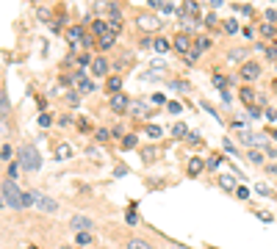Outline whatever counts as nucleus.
<instances>
[{
  "label": "nucleus",
  "instance_id": "obj_1",
  "mask_svg": "<svg viewBox=\"0 0 277 249\" xmlns=\"http://www.w3.org/2000/svg\"><path fill=\"white\" fill-rule=\"evenodd\" d=\"M20 166L25 172H39V166H42V155H39V150L33 144H25L20 150Z\"/></svg>",
  "mask_w": 277,
  "mask_h": 249
},
{
  "label": "nucleus",
  "instance_id": "obj_2",
  "mask_svg": "<svg viewBox=\"0 0 277 249\" xmlns=\"http://www.w3.org/2000/svg\"><path fill=\"white\" fill-rule=\"evenodd\" d=\"M3 205H6V208H11V211L22 208V191L17 188V183H14V180H9V177L3 180Z\"/></svg>",
  "mask_w": 277,
  "mask_h": 249
},
{
  "label": "nucleus",
  "instance_id": "obj_3",
  "mask_svg": "<svg viewBox=\"0 0 277 249\" xmlns=\"http://www.w3.org/2000/svg\"><path fill=\"white\" fill-rule=\"evenodd\" d=\"M172 47L180 53V56H191V53H194V39H191V33H178V36L172 39Z\"/></svg>",
  "mask_w": 277,
  "mask_h": 249
},
{
  "label": "nucleus",
  "instance_id": "obj_4",
  "mask_svg": "<svg viewBox=\"0 0 277 249\" xmlns=\"http://www.w3.org/2000/svg\"><path fill=\"white\" fill-rule=\"evenodd\" d=\"M136 25H139L144 33H147V31H161V28H164V20H158L155 14H150V11H147V14H139Z\"/></svg>",
  "mask_w": 277,
  "mask_h": 249
},
{
  "label": "nucleus",
  "instance_id": "obj_5",
  "mask_svg": "<svg viewBox=\"0 0 277 249\" xmlns=\"http://www.w3.org/2000/svg\"><path fill=\"white\" fill-rule=\"evenodd\" d=\"M239 75H241L244 80H258V78H261V64L244 61V64H241V69H239Z\"/></svg>",
  "mask_w": 277,
  "mask_h": 249
},
{
  "label": "nucleus",
  "instance_id": "obj_6",
  "mask_svg": "<svg viewBox=\"0 0 277 249\" xmlns=\"http://www.w3.org/2000/svg\"><path fill=\"white\" fill-rule=\"evenodd\" d=\"M69 227H72L75 233H89V230L94 227V222L89 216H72L69 219Z\"/></svg>",
  "mask_w": 277,
  "mask_h": 249
},
{
  "label": "nucleus",
  "instance_id": "obj_7",
  "mask_svg": "<svg viewBox=\"0 0 277 249\" xmlns=\"http://www.w3.org/2000/svg\"><path fill=\"white\" fill-rule=\"evenodd\" d=\"M33 194H36V205L42 208L45 213H56L58 211V202L53 197H47V194H42V191H33Z\"/></svg>",
  "mask_w": 277,
  "mask_h": 249
},
{
  "label": "nucleus",
  "instance_id": "obj_8",
  "mask_svg": "<svg viewBox=\"0 0 277 249\" xmlns=\"http://www.w3.org/2000/svg\"><path fill=\"white\" fill-rule=\"evenodd\" d=\"M178 17H180L183 22H188V17H200V6L194 3V0H186V3L178 9Z\"/></svg>",
  "mask_w": 277,
  "mask_h": 249
},
{
  "label": "nucleus",
  "instance_id": "obj_9",
  "mask_svg": "<svg viewBox=\"0 0 277 249\" xmlns=\"http://www.w3.org/2000/svg\"><path fill=\"white\" fill-rule=\"evenodd\" d=\"M128 108H131V100H128L125 94H114V97H111V111H114V114H128Z\"/></svg>",
  "mask_w": 277,
  "mask_h": 249
},
{
  "label": "nucleus",
  "instance_id": "obj_10",
  "mask_svg": "<svg viewBox=\"0 0 277 249\" xmlns=\"http://www.w3.org/2000/svg\"><path fill=\"white\" fill-rule=\"evenodd\" d=\"M92 75L94 78H105V75H108V61H105L103 56H97L92 61Z\"/></svg>",
  "mask_w": 277,
  "mask_h": 249
},
{
  "label": "nucleus",
  "instance_id": "obj_11",
  "mask_svg": "<svg viewBox=\"0 0 277 249\" xmlns=\"http://www.w3.org/2000/svg\"><path fill=\"white\" fill-rule=\"evenodd\" d=\"M152 50H155V53H169V50H175V47H172V39L155 36V39H152Z\"/></svg>",
  "mask_w": 277,
  "mask_h": 249
},
{
  "label": "nucleus",
  "instance_id": "obj_12",
  "mask_svg": "<svg viewBox=\"0 0 277 249\" xmlns=\"http://www.w3.org/2000/svg\"><path fill=\"white\" fill-rule=\"evenodd\" d=\"M239 97H241V103H244L247 108H252V105H255V89H252V86H241Z\"/></svg>",
  "mask_w": 277,
  "mask_h": 249
},
{
  "label": "nucleus",
  "instance_id": "obj_13",
  "mask_svg": "<svg viewBox=\"0 0 277 249\" xmlns=\"http://www.w3.org/2000/svg\"><path fill=\"white\" fill-rule=\"evenodd\" d=\"M205 166H208V163H205L203 158H197V155L188 158V175H200V172H203Z\"/></svg>",
  "mask_w": 277,
  "mask_h": 249
},
{
  "label": "nucleus",
  "instance_id": "obj_14",
  "mask_svg": "<svg viewBox=\"0 0 277 249\" xmlns=\"http://www.w3.org/2000/svg\"><path fill=\"white\" fill-rule=\"evenodd\" d=\"M120 89H122V78H120V75H111V78L105 80V92H111V94H120Z\"/></svg>",
  "mask_w": 277,
  "mask_h": 249
},
{
  "label": "nucleus",
  "instance_id": "obj_15",
  "mask_svg": "<svg viewBox=\"0 0 277 249\" xmlns=\"http://www.w3.org/2000/svg\"><path fill=\"white\" fill-rule=\"evenodd\" d=\"M114 42H116V33L114 31H108V33H103V36H100V50H108V47H114Z\"/></svg>",
  "mask_w": 277,
  "mask_h": 249
},
{
  "label": "nucleus",
  "instance_id": "obj_16",
  "mask_svg": "<svg viewBox=\"0 0 277 249\" xmlns=\"http://www.w3.org/2000/svg\"><path fill=\"white\" fill-rule=\"evenodd\" d=\"M9 111H11V103H9V92L6 89H0V114H3V119L9 116Z\"/></svg>",
  "mask_w": 277,
  "mask_h": 249
},
{
  "label": "nucleus",
  "instance_id": "obj_17",
  "mask_svg": "<svg viewBox=\"0 0 277 249\" xmlns=\"http://www.w3.org/2000/svg\"><path fill=\"white\" fill-rule=\"evenodd\" d=\"M214 86L219 89L222 94H225V92H227V86H230V80H227V78H225V75H222V72H214Z\"/></svg>",
  "mask_w": 277,
  "mask_h": 249
},
{
  "label": "nucleus",
  "instance_id": "obj_18",
  "mask_svg": "<svg viewBox=\"0 0 277 249\" xmlns=\"http://www.w3.org/2000/svg\"><path fill=\"white\" fill-rule=\"evenodd\" d=\"M261 36L277 39V25H274V22H263V25H261Z\"/></svg>",
  "mask_w": 277,
  "mask_h": 249
},
{
  "label": "nucleus",
  "instance_id": "obj_19",
  "mask_svg": "<svg viewBox=\"0 0 277 249\" xmlns=\"http://www.w3.org/2000/svg\"><path fill=\"white\" fill-rule=\"evenodd\" d=\"M219 186L225 188V191H230V194L235 191V188H239V186H235V180H233L230 175H219Z\"/></svg>",
  "mask_w": 277,
  "mask_h": 249
},
{
  "label": "nucleus",
  "instance_id": "obj_20",
  "mask_svg": "<svg viewBox=\"0 0 277 249\" xmlns=\"http://www.w3.org/2000/svg\"><path fill=\"white\" fill-rule=\"evenodd\" d=\"M69 155H72V147L69 144H58L56 147V161H67Z\"/></svg>",
  "mask_w": 277,
  "mask_h": 249
},
{
  "label": "nucleus",
  "instance_id": "obj_21",
  "mask_svg": "<svg viewBox=\"0 0 277 249\" xmlns=\"http://www.w3.org/2000/svg\"><path fill=\"white\" fill-rule=\"evenodd\" d=\"M128 249H152V244L144 238H128Z\"/></svg>",
  "mask_w": 277,
  "mask_h": 249
},
{
  "label": "nucleus",
  "instance_id": "obj_22",
  "mask_svg": "<svg viewBox=\"0 0 277 249\" xmlns=\"http://www.w3.org/2000/svg\"><path fill=\"white\" fill-rule=\"evenodd\" d=\"M239 139L244 141V144H250V147H255L258 141H261V139H258V136H252L250 130H239Z\"/></svg>",
  "mask_w": 277,
  "mask_h": 249
},
{
  "label": "nucleus",
  "instance_id": "obj_23",
  "mask_svg": "<svg viewBox=\"0 0 277 249\" xmlns=\"http://www.w3.org/2000/svg\"><path fill=\"white\" fill-rule=\"evenodd\" d=\"M75 128H78L81 133H92V122L86 119V116H78V119H75Z\"/></svg>",
  "mask_w": 277,
  "mask_h": 249
},
{
  "label": "nucleus",
  "instance_id": "obj_24",
  "mask_svg": "<svg viewBox=\"0 0 277 249\" xmlns=\"http://www.w3.org/2000/svg\"><path fill=\"white\" fill-rule=\"evenodd\" d=\"M133 114H136V116H150L152 108H147L144 103H133Z\"/></svg>",
  "mask_w": 277,
  "mask_h": 249
},
{
  "label": "nucleus",
  "instance_id": "obj_25",
  "mask_svg": "<svg viewBox=\"0 0 277 249\" xmlns=\"http://www.w3.org/2000/svg\"><path fill=\"white\" fill-rule=\"evenodd\" d=\"M69 39H72V42L84 39V42H86V36H84V28H81V25H72V28H69Z\"/></svg>",
  "mask_w": 277,
  "mask_h": 249
},
{
  "label": "nucleus",
  "instance_id": "obj_26",
  "mask_svg": "<svg viewBox=\"0 0 277 249\" xmlns=\"http://www.w3.org/2000/svg\"><path fill=\"white\" fill-rule=\"evenodd\" d=\"M131 61H133V56H131V53H125V56H120V58H116V64H114V67H116V69H122V67H128Z\"/></svg>",
  "mask_w": 277,
  "mask_h": 249
},
{
  "label": "nucleus",
  "instance_id": "obj_27",
  "mask_svg": "<svg viewBox=\"0 0 277 249\" xmlns=\"http://www.w3.org/2000/svg\"><path fill=\"white\" fill-rule=\"evenodd\" d=\"M92 89H94V86H92V80H86V78H81V80H78V94H86V92H92Z\"/></svg>",
  "mask_w": 277,
  "mask_h": 249
},
{
  "label": "nucleus",
  "instance_id": "obj_28",
  "mask_svg": "<svg viewBox=\"0 0 277 249\" xmlns=\"http://www.w3.org/2000/svg\"><path fill=\"white\" fill-rule=\"evenodd\" d=\"M169 89H172V92H188V83L186 80H172Z\"/></svg>",
  "mask_w": 277,
  "mask_h": 249
},
{
  "label": "nucleus",
  "instance_id": "obj_29",
  "mask_svg": "<svg viewBox=\"0 0 277 249\" xmlns=\"http://www.w3.org/2000/svg\"><path fill=\"white\" fill-rule=\"evenodd\" d=\"M94 139H97L100 144H103V141H108V139H111V133H108L105 128H100V130H94Z\"/></svg>",
  "mask_w": 277,
  "mask_h": 249
},
{
  "label": "nucleus",
  "instance_id": "obj_30",
  "mask_svg": "<svg viewBox=\"0 0 277 249\" xmlns=\"http://www.w3.org/2000/svg\"><path fill=\"white\" fill-rule=\"evenodd\" d=\"M227 58H230L233 64H235V61H244V58H247V50H230V56H227Z\"/></svg>",
  "mask_w": 277,
  "mask_h": 249
},
{
  "label": "nucleus",
  "instance_id": "obj_31",
  "mask_svg": "<svg viewBox=\"0 0 277 249\" xmlns=\"http://www.w3.org/2000/svg\"><path fill=\"white\" fill-rule=\"evenodd\" d=\"M122 144H125V147H128V150H133V147H136V144H139V139H136V136H133V133H128V136H125V139H122Z\"/></svg>",
  "mask_w": 277,
  "mask_h": 249
},
{
  "label": "nucleus",
  "instance_id": "obj_32",
  "mask_svg": "<svg viewBox=\"0 0 277 249\" xmlns=\"http://www.w3.org/2000/svg\"><path fill=\"white\" fill-rule=\"evenodd\" d=\"M250 161H252V163H263V152L252 147V150H250Z\"/></svg>",
  "mask_w": 277,
  "mask_h": 249
},
{
  "label": "nucleus",
  "instance_id": "obj_33",
  "mask_svg": "<svg viewBox=\"0 0 277 249\" xmlns=\"http://www.w3.org/2000/svg\"><path fill=\"white\" fill-rule=\"evenodd\" d=\"M225 31L227 33H239V20H225Z\"/></svg>",
  "mask_w": 277,
  "mask_h": 249
},
{
  "label": "nucleus",
  "instance_id": "obj_34",
  "mask_svg": "<svg viewBox=\"0 0 277 249\" xmlns=\"http://www.w3.org/2000/svg\"><path fill=\"white\" fill-rule=\"evenodd\" d=\"M92 244V233H78V246H89Z\"/></svg>",
  "mask_w": 277,
  "mask_h": 249
},
{
  "label": "nucleus",
  "instance_id": "obj_35",
  "mask_svg": "<svg viewBox=\"0 0 277 249\" xmlns=\"http://www.w3.org/2000/svg\"><path fill=\"white\" fill-rule=\"evenodd\" d=\"M147 136H150V139H158V136H161V128H158V124H147Z\"/></svg>",
  "mask_w": 277,
  "mask_h": 249
},
{
  "label": "nucleus",
  "instance_id": "obj_36",
  "mask_svg": "<svg viewBox=\"0 0 277 249\" xmlns=\"http://www.w3.org/2000/svg\"><path fill=\"white\" fill-rule=\"evenodd\" d=\"M186 124H175V128H172V136H175V139H183V136H186Z\"/></svg>",
  "mask_w": 277,
  "mask_h": 249
},
{
  "label": "nucleus",
  "instance_id": "obj_37",
  "mask_svg": "<svg viewBox=\"0 0 277 249\" xmlns=\"http://www.w3.org/2000/svg\"><path fill=\"white\" fill-rule=\"evenodd\" d=\"M17 169H20V161H17V163H9V169H6L9 180H14V177H17Z\"/></svg>",
  "mask_w": 277,
  "mask_h": 249
},
{
  "label": "nucleus",
  "instance_id": "obj_38",
  "mask_svg": "<svg viewBox=\"0 0 277 249\" xmlns=\"http://www.w3.org/2000/svg\"><path fill=\"white\" fill-rule=\"evenodd\" d=\"M108 31L120 33V31H122V20H108Z\"/></svg>",
  "mask_w": 277,
  "mask_h": 249
},
{
  "label": "nucleus",
  "instance_id": "obj_39",
  "mask_svg": "<svg viewBox=\"0 0 277 249\" xmlns=\"http://www.w3.org/2000/svg\"><path fill=\"white\" fill-rule=\"evenodd\" d=\"M111 136H116V139H125V128H122V124H116V128H111Z\"/></svg>",
  "mask_w": 277,
  "mask_h": 249
},
{
  "label": "nucleus",
  "instance_id": "obj_40",
  "mask_svg": "<svg viewBox=\"0 0 277 249\" xmlns=\"http://www.w3.org/2000/svg\"><path fill=\"white\" fill-rule=\"evenodd\" d=\"M235 197H239V199H250V188L239 186V188H235Z\"/></svg>",
  "mask_w": 277,
  "mask_h": 249
},
{
  "label": "nucleus",
  "instance_id": "obj_41",
  "mask_svg": "<svg viewBox=\"0 0 277 249\" xmlns=\"http://www.w3.org/2000/svg\"><path fill=\"white\" fill-rule=\"evenodd\" d=\"M125 222H128V224H136V222H139V216H136V211H133V208L125 213Z\"/></svg>",
  "mask_w": 277,
  "mask_h": 249
},
{
  "label": "nucleus",
  "instance_id": "obj_42",
  "mask_svg": "<svg viewBox=\"0 0 277 249\" xmlns=\"http://www.w3.org/2000/svg\"><path fill=\"white\" fill-rule=\"evenodd\" d=\"M258 219H261V222H274V216H272V213H266V211H258Z\"/></svg>",
  "mask_w": 277,
  "mask_h": 249
},
{
  "label": "nucleus",
  "instance_id": "obj_43",
  "mask_svg": "<svg viewBox=\"0 0 277 249\" xmlns=\"http://www.w3.org/2000/svg\"><path fill=\"white\" fill-rule=\"evenodd\" d=\"M203 22H205L208 28H214V25H216V14H214V11H211V14H205V20H203Z\"/></svg>",
  "mask_w": 277,
  "mask_h": 249
},
{
  "label": "nucleus",
  "instance_id": "obj_44",
  "mask_svg": "<svg viewBox=\"0 0 277 249\" xmlns=\"http://www.w3.org/2000/svg\"><path fill=\"white\" fill-rule=\"evenodd\" d=\"M147 3H150V9H158V11H164V6H167L164 0H147Z\"/></svg>",
  "mask_w": 277,
  "mask_h": 249
},
{
  "label": "nucleus",
  "instance_id": "obj_45",
  "mask_svg": "<svg viewBox=\"0 0 277 249\" xmlns=\"http://www.w3.org/2000/svg\"><path fill=\"white\" fill-rule=\"evenodd\" d=\"M152 103H155V105H164V103H167V97H164L161 92H155V94H152Z\"/></svg>",
  "mask_w": 277,
  "mask_h": 249
},
{
  "label": "nucleus",
  "instance_id": "obj_46",
  "mask_svg": "<svg viewBox=\"0 0 277 249\" xmlns=\"http://www.w3.org/2000/svg\"><path fill=\"white\" fill-rule=\"evenodd\" d=\"M0 158H3V161H11V147H9V144H3V152H0Z\"/></svg>",
  "mask_w": 277,
  "mask_h": 249
},
{
  "label": "nucleus",
  "instance_id": "obj_47",
  "mask_svg": "<svg viewBox=\"0 0 277 249\" xmlns=\"http://www.w3.org/2000/svg\"><path fill=\"white\" fill-rule=\"evenodd\" d=\"M39 124H42V128H50V124H53V119H50L47 114H42V116H39Z\"/></svg>",
  "mask_w": 277,
  "mask_h": 249
},
{
  "label": "nucleus",
  "instance_id": "obj_48",
  "mask_svg": "<svg viewBox=\"0 0 277 249\" xmlns=\"http://www.w3.org/2000/svg\"><path fill=\"white\" fill-rule=\"evenodd\" d=\"M266 22H274V25H277V11H274V9L266 11Z\"/></svg>",
  "mask_w": 277,
  "mask_h": 249
},
{
  "label": "nucleus",
  "instance_id": "obj_49",
  "mask_svg": "<svg viewBox=\"0 0 277 249\" xmlns=\"http://www.w3.org/2000/svg\"><path fill=\"white\" fill-rule=\"evenodd\" d=\"M167 108H169V111H172V114H180V111H183V105H180V103H169V105H167Z\"/></svg>",
  "mask_w": 277,
  "mask_h": 249
},
{
  "label": "nucleus",
  "instance_id": "obj_50",
  "mask_svg": "<svg viewBox=\"0 0 277 249\" xmlns=\"http://www.w3.org/2000/svg\"><path fill=\"white\" fill-rule=\"evenodd\" d=\"M247 111H250V116H252V119H258V116H261V114H263V111H261V108H258V105H252V108H247Z\"/></svg>",
  "mask_w": 277,
  "mask_h": 249
},
{
  "label": "nucleus",
  "instance_id": "obj_51",
  "mask_svg": "<svg viewBox=\"0 0 277 249\" xmlns=\"http://www.w3.org/2000/svg\"><path fill=\"white\" fill-rule=\"evenodd\" d=\"M78 100H81V94H75V92H69V94H67V103H69V105H75Z\"/></svg>",
  "mask_w": 277,
  "mask_h": 249
},
{
  "label": "nucleus",
  "instance_id": "obj_52",
  "mask_svg": "<svg viewBox=\"0 0 277 249\" xmlns=\"http://www.w3.org/2000/svg\"><path fill=\"white\" fill-rule=\"evenodd\" d=\"M255 191H258V194H263V197H272V191H269L266 186H255Z\"/></svg>",
  "mask_w": 277,
  "mask_h": 249
},
{
  "label": "nucleus",
  "instance_id": "obj_53",
  "mask_svg": "<svg viewBox=\"0 0 277 249\" xmlns=\"http://www.w3.org/2000/svg\"><path fill=\"white\" fill-rule=\"evenodd\" d=\"M222 144H225V150H227V152H233V155H235V147L230 144V139H225V141H222Z\"/></svg>",
  "mask_w": 277,
  "mask_h": 249
},
{
  "label": "nucleus",
  "instance_id": "obj_54",
  "mask_svg": "<svg viewBox=\"0 0 277 249\" xmlns=\"http://www.w3.org/2000/svg\"><path fill=\"white\" fill-rule=\"evenodd\" d=\"M266 56L272 58V61H277V47H269V50H266Z\"/></svg>",
  "mask_w": 277,
  "mask_h": 249
},
{
  "label": "nucleus",
  "instance_id": "obj_55",
  "mask_svg": "<svg viewBox=\"0 0 277 249\" xmlns=\"http://www.w3.org/2000/svg\"><path fill=\"white\" fill-rule=\"evenodd\" d=\"M266 119H272V122L277 119V111L274 108H266Z\"/></svg>",
  "mask_w": 277,
  "mask_h": 249
},
{
  "label": "nucleus",
  "instance_id": "obj_56",
  "mask_svg": "<svg viewBox=\"0 0 277 249\" xmlns=\"http://www.w3.org/2000/svg\"><path fill=\"white\" fill-rule=\"evenodd\" d=\"M208 163V169H216V166H219V158H211V161H205Z\"/></svg>",
  "mask_w": 277,
  "mask_h": 249
},
{
  "label": "nucleus",
  "instance_id": "obj_57",
  "mask_svg": "<svg viewBox=\"0 0 277 249\" xmlns=\"http://www.w3.org/2000/svg\"><path fill=\"white\" fill-rule=\"evenodd\" d=\"M39 17H42V20L47 22V20H50V11H47V9H39Z\"/></svg>",
  "mask_w": 277,
  "mask_h": 249
},
{
  "label": "nucleus",
  "instance_id": "obj_58",
  "mask_svg": "<svg viewBox=\"0 0 277 249\" xmlns=\"http://www.w3.org/2000/svg\"><path fill=\"white\" fill-rule=\"evenodd\" d=\"M266 175H277V163H272V166H266Z\"/></svg>",
  "mask_w": 277,
  "mask_h": 249
},
{
  "label": "nucleus",
  "instance_id": "obj_59",
  "mask_svg": "<svg viewBox=\"0 0 277 249\" xmlns=\"http://www.w3.org/2000/svg\"><path fill=\"white\" fill-rule=\"evenodd\" d=\"M169 249H188V246H180V244H169Z\"/></svg>",
  "mask_w": 277,
  "mask_h": 249
},
{
  "label": "nucleus",
  "instance_id": "obj_60",
  "mask_svg": "<svg viewBox=\"0 0 277 249\" xmlns=\"http://www.w3.org/2000/svg\"><path fill=\"white\" fill-rule=\"evenodd\" d=\"M272 86H274V92H277V80H274V83H272Z\"/></svg>",
  "mask_w": 277,
  "mask_h": 249
},
{
  "label": "nucleus",
  "instance_id": "obj_61",
  "mask_svg": "<svg viewBox=\"0 0 277 249\" xmlns=\"http://www.w3.org/2000/svg\"><path fill=\"white\" fill-rule=\"evenodd\" d=\"M61 249H75V246H61Z\"/></svg>",
  "mask_w": 277,
  "mask_h": 249
},
{
  "label": "nucleus",
  "instance_id": "obj_62",
  "mask_svg": "<svg viewBox=\"0 0 277 249\" xmlns=\"http://www.w3.org/2000/svg\"><path fill=\"white\" fill-rule=\"evenodd\" d=\"M274 141H277V130H274Z\"/></svg>",
  "mask_w": 277,
  "mask_h": 249
},
{
  "label": "nucleus",
  "instance_id": "obj_63",
  "mask_svg": "<svg viewBox=\"0 0 277 249\" xmlns=\"http://www.w3.org/2000/svg\"><path fill=\"white\" fill-rule=\"evenodd\" d=\"M28 249H36V246H28Z\"/></svg>",
  "mask_w": 277,
  "mask_h": 249
},
{
  "label": "nucleus",
  "instance_id": "obj_64",
  "mask_svg": "<svg viewBox=\"0 0 277 249\" xmlns=\"http://www.w3.org/2000/svg\"><path fill=\"white\" fill-rule=\"evenodd\" d=\"M211 249H216V246H211Z\"/></svg>",
  "mask_w": 277,
  "mask_h": 249
}]
</instances>
